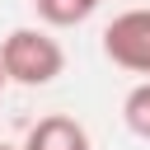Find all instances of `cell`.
Returning a JSON list of instances; mask_svg holds the SVG:
<instances>
[{
  "label": "cell",
  "mask_w": 150,
  "mask_h": 150,
  "mask_svg": "<svg viewBox=\"0 0 150 150\" xmlns=\"http://www.w3.org/2000/svg\"><path fill=\"white\" fill-rule=\"evenodd\" d=\"M0 150H23V145H5V141H0Z\"/></svg>",
  "instance_id": "obj_7"
},
{
  "label": "cell",
  "mask_w": 150,
  "mask_h": 150,
  "mask_svg": "<svg viewBox=\"0 0 150 150\" xmlns=\"http://www.w3.org/2000/svg\"><path fill=\"white\" fill-rule=\"evenodd\" d=\"M103 56H108L112 66L150 80V5L122 9V14L103 28Z\"/></svg>",
  "instance_id": "obj_2"
},
{
  "label": "cell",
  "mask_w": 150,
  "mask_h": 150,
  "mask_svg": "<svg viewBox=\"0 0 150 150\" xmlns=\"http://www.w3.org/2000/svg\"><path fill=\"white\" fill-rule=\"evenodd\" d=\"M5 84H9V75H5V66H0V94H5Z\"/></svg>",
  "instance_id": "obj_6"
},
{
  "label": "cell",
  "mask_w": 150,
  "mask_h": 150,
  "mask_svg": "<svg viewBox=\"0 0 150 150\" xmlns=\"http://www.w3.org/2000/svg\"><path fill=\"white\" fill-rule=\"evenodd\" d=\"M23 150H94V145H89L84 122L66 117V112H47V117H38L28 127Z\"/></svg>",
  "instance_id": "obj_3"
},
{
  "label": "cell",
  "mask_w": 150,
  "mask_h": 150,
  "mask_svg": "<svg viewBox=\"0 0 150 150\" xmlns=\"http://www.w3.org/2000/svg\"><path fill=\"white\" fill-rule=\"evenodd\" d=\"M122 122H127L131 136L150 141V80H141V84L127 89V98H122Z\"/></svg>",
  "instance_id": "obj_5"
},
{
  "label": "cell",
  "mask_w": 150,
  "mask_h": 150,
  "mask_svg": "<svg viewBox=\"0 0 150 150\" xmlns=\"http://www.w3.org/2000/svg\"><path fill=\"white\" fill-rule=\"evenodd\" d=\"M38 5V19L47 23V28H75V23H84L103 0H33Z\"/></svg>",
  "instance_id": "obj_4"
},
{
  "label": "cell",
  "mask_w": 150,
  "mask_h": 150,
  "mask_svg": "<svg viewBox=\"0 0 150 150\" xmlns=\"http://www.w3.org/2000/svg\"><path fill=\"white\" fill-rule=\"evenodd\" d=\"M0 66L9 75V84L23 89H42L66 70V47L52 38V28H9L0 42Z\"/></svg>",
  "instance_id": "obj_1"
}]
</instances>
